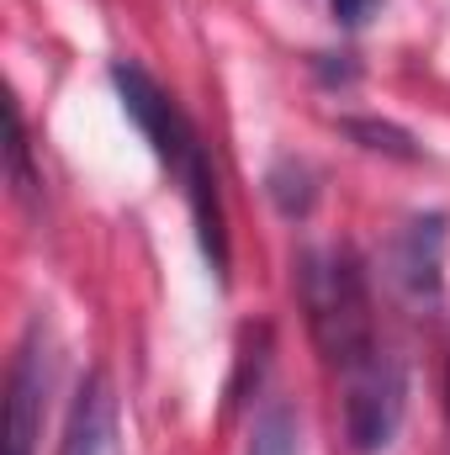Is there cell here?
I'll list each match as a JSON object with an SVG mask.
<instances>
[{
	"instance_id": "cell-3",
	"label": "cell",
	"mask_w": 450,
	"mask_h": 455,
	"mask_svg": "<svg viewBox=\"0 0 450 455\" xmlns=\"http://www.w3.org/2000/svg\"><path fill=\"white\" fill-rule=\"evenodd\" d=\"M339 381H344V435H350V451L355 455L387 451L398 440V429H403V413H408V371H403V360L382 344L371 360H360Z\"/></svg>"
},
{
	"instance_id": "cell-2",
	"label": "cell",
	"mask_w": 450,
	"mask_h": 455,
	"mask_svg": "<svg viewBox=\"0 0 450 455\" xmlns=\"http://www.w3.org/2000/svg\"><path fill=\"white\" fill-rule=\"evenodd\" d=\"M297 291H302L308 334L339 376L382 349L366 270L350 249H302L297 254Z\"/></svg>"
},
{
	"instance_id": "cell-12",
	"label": "cell",
	"mask_w": 450,
	"mask_h": 455,
	"mask_svg": "<svg viewBox=\"0 0 450 455\" xmlns=\"http://www.w3.org/2000/svg\"><path fill=\"white\" fill-rule=\"evenodd\" d=\"M446 413H450V371H446Z\"/></svg>"
},
{
	"instance_id": "cell-4",
	"label": "cell",
	"mask_w": 450,
	"mask_h": 455,
	"mask_svg": "<svg viewBox=\"0 0 450 455\" xmlns=\"http://www.w3.org/2000/svg\"><path fill=\"white\" fill-rule=\"evenodd\" d=\"M43 408H48V329L43 318H32L5 376V451L11 455H37Z\"/></svg>"
},
{
	"instance_id": "cell-6",
	"label": "cell",
	"mask_w": 450,
	"mask_h": 455,
	"mask_svg": "<svg viewBox=\"0 0 450 455\" xmlns=\"http://www.w3.org/2000/svg\"><path fill=\"white\" fill-rule=\"evenodd\" d=\"M59 455H117V397H112L107 371H91L80 381Z\"/></svg>"
},
{
	"instance_id": "cell-10",
	"label": "cell",
	"mask_w": 450,
	"mask_h": 455,
	"mask_svg": "<svg viewBox=\"0 0 450 455\" xmlns=\"http://www.w3.org/2000/svg\"><path fill=\"white\" fill-rule=\"evenodd\" d=\"M11 186H16V196H37V186H43V175L32 170L27 122H21V112H16V107H11Z\"/></svg>"
},
{
	"instance_id": "cell-8",
	"label": "cell",
	"mask_w": 450,
	"mask_h": 455,
	"mask_svg": "<svg viewBox=\"0 0 450 455\" xmlns=\"http://www.w3.org/2000/svg\"><path fill=\"white\" fill-rule=\"evenodd\" d=\"M249 455H302V429H297V413H292L286 403H270V408L254 419Z\"/></svg>"
},
{
	"instance_id": "cell-11",
	"label": "cell",
	"mask_w": 450,
	"mask_h": 455,
	"mask_svg": "<svg viewBox=\"0 0 450 455\" xmlns=\"http://www.w3.org/2000/svg\"><path fill=\"white\" fill-rule=\"evenodd\" d=\"M329 5H334L339 27H366V21L382 11V0H329Z\"/></svg>"
},
{
	"instance_id": "cell-1",
	"label": "cell",
	"mask_w": 450,
	"mask_h": 455,
	"mask_svg": "<svg viewBox=\"0 0 450 455\" xmlns=\"http://www.w3.org/2000/svg\"><path fill=\"white\" fill-rule=\"evenodd\" d=\"M112 85L122 96V112L133 116V127L149 138L154 159L175 175L186 207H191V223L202 238V254L213 265V275L228 281V218H223V191H218V170H213V154L197 132V122L181 112V101L138 64H112Z\"/></svg>"
},
{
	"instance_id": "cell-7",
	"label": "cell",
	"mask_w": 450,
	"mask_h": 455,
	"mask_svg": "<svg viewBox=\"0 0 450 455\" xmlns=\"http://www.w3.org/2000/svg\"><path fill=\"white\" fill-rule=\"evenodd\" d=\"M270 202L281 207V218H308L313 212V202H318V186H313V170L308 164H297V159H281L276 170H270Z\"/></svg>"
},
{
	"instance_id": "cell-5",
	"label": "cell",
	"mask_w": 450,
	"mask_h": 455,
	"mask_svg": "<svg viewBox=\"0 0 450 455\" xmlns=\"http://www.w3.org/2000/svg\"><path fill=\"white\" fill-rule=\"evenodd\" d=\"M446 243H450V218L446 212H419L408 218L398 243H392V281L414 297V302H435L446 286Z\"/></svg>"
},
{
	"instance_id": "cell-9",
	"label": "cell",
	"mask_w": 450,
	"mask_h": 455,
	"mask_svg": "<svg viewBox=\"0 0 450 455\" xmlns=\"http://www.w3.org/2000/svg\"><path fill=\"white\" fill-rule=\"evenodd\" d=\"M339 127H344L360 148H371V154H387V159H419L414 132H403V127H392V122H376V116H344Z\"/></svg>"
}]
</instances>
